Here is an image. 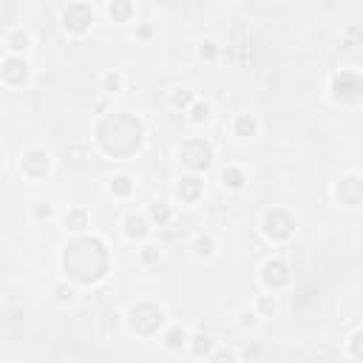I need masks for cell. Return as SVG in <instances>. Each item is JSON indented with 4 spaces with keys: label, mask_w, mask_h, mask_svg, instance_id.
I'll return each mask as SVG.
<instances>
[{
    "label": "cell",
    "mask_w": 363,
    "mask_h": 363,
    "mask_svg": "<svg viewBox=\"0 0 363 363\" xmlns=\"http://www.w3.org/2000/svg\"><path fill=\"white\" fill-rule=\"evenodd\" d=\"M329 99L340 108H357L363 99V79H360V68L349 65V68H337L329 77Z\"/></svg>",
    "instance_id": "1"
},
{
    "label": "cell",
    "mask_w": 363,
    "mask_h": 363,
    "mask_svg": "<svg viewBox=\"0 0 363 363\" xmlns=\"http://www.w3.org/2000/svg\"><path fill=\"white\" fill-rule=\"evenodd\" d=\"M179 164L187 167V173L193 176H204L210 167H213V159H216V147L204 139V136H190L179 145Z\"/></svg>",
    "instance_id": "2"
},
{
    "label": "cell",
    "mask_w": 363,
    "mask_h": 363,
    "mask_svg": "<svg viewBox=\"0 0 363 363\" xmlns=\"http://www.w3.org/2000/svg\"><path fill=\"white\" fill-rule=\"evenodd\" d=\"M295 230H298V224H295V216L289 210H284V207L264 210V216H261V233H264L267 241L286 244L295 235Z\"/></svg>",
    "instance_id": "3"
},
{
    "label": "cell",
    "mask_w": 363,
    "mask_h": 363,
    "mask_svg": "<svg viewBox=\"0 0 363 363\" xmlns=\"http://www.w3.org/2000/svg\"><path fill=\"white\" fill-rule=\"evenodd\" d=\"M94 20H96V9L91 3H65L60 9V26L71 37L88 34L94 28Z\"/></svg>",
    "instance_id": "4"
},
{
    "label": "cell",
    "mask_w": 363,
    "mask_h": 363,
    "mask_svg": "<svg viewBox=\"0 0 363 363\" xmlns=\"http://www.w3.org/2000/svg\"><path fill=\"white\" fill-rule=\"evenodd\" d=\"M258 281H261L264 289L272 292V295H278L281 289H286V286L292 284V272H289L286 258H284V255H269V258L261 264V269H258Z\"/></svg>",
    "instance_id": "5"
},
{
    "label": "cell",
    "mask_w": 363,
    "mask_h": 363,
    "mask_svg": "<svg viewBox=\"0 0 363 363\" xmlns=\"http://www.w3.org/2000/svg\"><path fill=\"white\" fill-rule=\"evenodd\" d=\"M31 79V62L28 57H11L6 54L0 62V82L6 88H23Z\"/></svg>",
    "instance_id": "6"
},
{
    "label": "cell",
    "mask_w": 363,
    "mask_h": 363,
    "mask_svg": "<svg viewBox=\"0 0 363 363\" xmlns=\"http://www.w3.org/2000/svg\"><path fill=\"white\" fill-rule=\"evenodd\" d=\"M332 193H335V201H337L340 207L357 210V207H360V199H363V193H360V173H357V170L343 173V176L335 182Z\"/></svg>",
    "instance_id": "7"
},
{
    "label": "cell",
    "mask_w": 363,
    "mask_h": 363,
    "mask_svg": "<svg viewBox=\"0 0 363 363\" xmlns=\"http://www.w3.org/2000/svg\"><path fill=\"white\" fill-rule=\"evenodd\" d=\"M48 170H51V153L45 147L31 145L20 153V173L26 179H43Z\"/></svg>",
    "instance_id": "8"
},
{
    "label": "cell",
    "mask_w": 363,
    "mask_h": 363,
    "mask_svg": "<svg viewBox=\"0 0 363 363\" xmlns=\"http://www.w3.org/2000/svg\"><path fill=\"white\" fill-rule=\"evenodd\" d=\"M119 227H122V238H125V241H133V244H145V241H150V235H153V227H150V221L145 218L142 210H128V213L122 216Z\"/></svg>",
    "instance_id": "9"
},
{
    "label": "cell",
    "mask_w": 363,
    "mask_h": 363,
    "mask_svg": "<svg viewBox=\"0 0 363 363\" xmlns=\"http://www.w3.org/2000/svg\"><path fill=\"white\" fill-rule=\"evenodd\" d=\"M204 193V179L201 176H193V173H184L176 179V201L182 204H196Z\"/></svg>",
    "instance_id": "10"
},
{
    "label": "cell",
    "mask_w": 363,
    "mask_h": 363,
    "mask_svg": "<svg viewBox=\"0 0 363 363\" xmlns=\"http://www.w3.org/2000/svg\"><path fill=\"white\" fill-rule=\"evenodd\" d=\"M3 43H6L11 57H28V51H31V31L26 26H11L3 34Z\"/></svg>",
    "instance_id": "11"
},
{
    "label": "cell",
    "mask_w": 363,
    "mask_h": 363,
    "mask_svg": "<svg viewBox=\"0 0 363 363\" xmlns=\"http://www.w3.org/2000/svg\"><path fill=\"white\" fill-rule=\"evenodd\" d=\"M187 340H190V329L182 326V323H164L162 332H159V343H162L167 352H182V349H187Z\"/></svg>",
    "instance_id": "12"
},
{
    "label": "cell",
    "mask_w": 363,
    "mask_h": 363,
    "mask_svg": "<svg viewBox=\"0 0 363 363\" xmlns=\"http://www.w3.org/2000/svg\"><path fill=\"white\" fill-rule=\"evenodd\" d=\"M218 182H221L224 190H230V193H241V190L247 187L250 176H247V170H244L241 164L230 162V164H224V167L218 170Z\"/></svg>",
    "instance_id": "13"
},
{
    "label": "cell",
    "mask_w": 363,
    "mask_h": 363,
    "mask_svg": "<svg viewBox=\"0 0 363 363\" xmlns=\"http://www.w3.org/2000/svg\"><path fill=\"white\" fill-rule=\"evenodd\" d=\"M233 136L235 139H255L258 133H261V122H258V116L255 113H250V111H238L235 116H233Z\"/></svg>",
    "instance_id": "14"
},
{
    "label": "cell",
    "mask_w": 363,
    "mask_h": 363,
    "mask_svg": "<svg viewBox=\"0 0 363 363\" xmlns=\"http://www.w3.org/2000/svg\"><path fill=\"white\" fill-rule=\"evenodd\" d=\"M142 213L150 221V227L156 230V227H167L176 218V204H170V201H150L147 210H142Z\"/></svg>",
    "instance_id": "15"
},
{
    "label": "cell",
    "mask_w": 363,
    "mask_h": 363,
    "mask_svg": "<svg viewBox=\"0 0 363 363\" xmlns=\"http://www.w3.org/2000/svg\"><path fill=\"white\" fill-rule=\"evenodd\" d=\"M184 116H187V122L193 128H207L213 122V102L204 99V96H196V102L184 111Z\"/></svg>",
    "instance_id": "16"
},
{
    "label": "cell",
    "mask_w": 363,
    "mask_h": 363,
    "mask_svg": "<svg viewBox=\"0 0 363 363\" xmlns=\"http://www.w3.org/2000/svg\"><path fill=\"white\" fill-rule=\"evenodd\" d=\"M190 250H193V258H196L199 264H204V261H213V258H216V252H218V241H216L213 233H199V235L193 238Z\"/></svg>",
    "instance_id": "17"
},
{
    "label": "cell",
    "mask_w": 363,
    "mask_h": 363,
    "mask_svg": "<svg viewBox=\"0 0 363 363\" xmlns=\"http://www.w3.org/2000/svg\"><path fill=\"white\" fill-rule=\"evenodd\" d=\"M62 227H65V233L82 235V233H85V230L91 227L88 210H85V207H68V213L62 216Z\"/></svg>",
    "instance_id": "18"
},
{
    "label": "cell",
    "mask_w": 363,
    "mask_h": 363,
    "mask_svg": "<svg viewBox=\"0 0 363 363\" xmlns=\"http://www.w3.org/2000/svg\"><path fill=\"white\" fill-rule=\"evenodd\" d=\"M216 337L210 332H190V340H187V352L193 357H207L213 349H216Z\"/></svg>",
    "instance_id": "19"
},
{
    "label": "cell",
    "mask_w": 363,
    "mask_h": 363,
    "mask_svg": "<svg viewBox=\"0 0 363 363\" xmlns=\"http://www.w3.org/2000/svg\"><path fill=\"white\" fill-rule=\"evenodd\" d=\"M196 96H199V94H196L193 88H187V85H176V88L167 91V105H170L173 111H182V113H184V111L196 102Z\"/></svg>",
    "instance_id": "20"
},
{
    "label": "cell",
    "mask_w": 363,
    "mask_h": 363,
    "mask_svg": "<svg viewBox=\"0 0 363 363\" xmlns=\"http://www.w3.org/2000/svg\"><path fill=\"white\" fill-rule=\"evenodd\" d=\"M133 187H136L133 176H128V173H113L108 179V196H113V199H130Z\"/></svg>",
    "instance_id": "21"
},
{
    "label": "cell",
    "mask_w": 363,
    "mask_h": 363,
    "mask_svg": "<svg viewBox=\"0 0 363 363\" xmlns=\"http://www.w3.org/2000/svg\"><path fill=\"white\" fill-rule=\"evenodd\" d=\"M51 295H54V303H57V306H74V303H77L79 289H77V284H74V281L62 278L60 284H54Z\"/></svg>",
    "instance_id": "22"
},
{
    "label": "cell",
    "mask_w": 363,
    "mask_h": 363,
    "mask_svg": "<svg viewBox=\"0 0 363 363\" xmlns=\"http://www.w3.org/2000/svg\"><path fill=\"white\" fill-rule=\"evenodd\" d=\"M105 11H108V17L113 20V23H119V26H128V23H133V17H136V6L133 3H108L105 6Z\"/></svg>",
    "instance_id": "23"
},
{
    "label": "cell",
    "mask_w": 363,
    "mask_h": 363,
    "mask_svg": "<svg viewBox=\"0 0 363 363\" xmlns=\"http://www.w3.org/2000/svg\"><path fill=\"white\" fill-rule=\"evenodd\" d=\"M252 309H255V315H258L261 320L275 318V315H278V295H272V292L258 295V298H255V303H252Z\"/></svg>",
    "instance_id": "24"
},
{
    "label": "cell",
    "mask_w": 363,
    "mask_h": 363,
    "mask_svg": "<svg viewBox=\"0 0 363 363\" xmlns=\"http://www.w3.org/2000/svg\"><path fill=\"white\" fill-rule=\"evenodd\" d=\"M261 318L255 315V309L252 306H244V309H238V315H235V326L244 332V335H250V332H258L261 329Z\"/></svg>",
    "instance_id": "25"
},
{
    "label": "cell",
    "mask_w": 363,
    "mask_h": 363,
    "mask_svg": "<svg viewBox=\"0 0 363 363\" xmlns=\"http://www.w3.org/2000/svg\"><path fill=\"white\" fill-rule=\"evenodd\" d=\"M122 88H125V74H122V71H105V74L99 77V91H102V94L113 96V94H119Z\"/></svg>",
    "instance_id": "26"
},
{
    "label": "cell",
    "mask_w": 363,
    "mask_h": 363,
    "mask_svg": "<svg viewBox=\"0 0 363 363\" xmlns=\"http://www.w3.org/2000/svg\"><path fill=\"white\" fill-rule=\"evenodd\" d=\"M139 264H142V267H156V264H162V247L153 244V241L139 244Z\"/></svg>",
    "instance_id": "27"
},
{
    "label": "cell",
    "mask_w": 363,
    "mask_h": 363,
    "mask_svg": "<svg viewBox=\"0 0 363 363\" xmlns=\"http://www.w3.org/2000/svg\"><path fill=\"white\" fill-rule=\"evenodd\" d=\"M360 337H363V329H360V326H354V329H352V335L346 337L343 352L349 354V360H352V363H360V360H363V352H360Z\"/></svg>",
    "instance_id": "28"
},
{
    "label": "cell",
    "mask_w": 363,
    "mask_h": 363,
    "mask_svg": "<svg viewBox=\"0 0 363 363\" xmlns=\"http://www.w3.org/2000/svg\"><path fill=\"white\" fill-rule=\"evenodd\" d=\"M196 54H199L201 60L213 62V60H218V57H221V43H218V40H213V37H204V40L199 43Z\"/></svg>",
    "instance_id": "29"
},
{
    "label": "cell",
    "mask_w": 363,
    "mask_h": 363,
    "mask_svg": "<svg viewBox=\"0 0 363 363\" xmlns=\"http://www.w3.org/2000/svg\"><path fill=\"white\" fill-rule=\"evenodd\" d=\"M207 363H238V354H235V349L216 346V349L207 354Z\"/></svg>",
    "instance_id": "30"
},
{
    "label": "cell",
    "mask_w": 363,
    "mask_h": 363,
    "mask_svg": "<svg viewBox=\"0 0 363 363\" xmlns=\"http://www.w3.org/2000/svg\"><path fill=\"white\" fill-rule=\"evenodd\" d=\"M34 216H40V218L45 216V218H48V216H51V207H48V204H45V207H34Z\"/></svg>",
    "instance_id": "31"
},
{
    "label": "cell",
    "mask_w": 363,
    "mask_h": 363,
    "mask_svg": "<svg viewBox=\"0 0 363 363\" xmlns=\"http://www.w3.org/2000/svg\"><path fill=\"white\" fill-rule=\"evenodd\" d=\"M0 167H3V150H0Z\"/></svg>",
    "instance_id": "32"
},
{
    "label": "cell",
    "mask_w": 363,
    "mask_h": 363,
    "mask_svg": "<svg viewBox=\"0 0 363 363\" xmlns=\"http://www.w3.org/2000/svg\"><path fill=\"white\" fill-rule=\"evenodd\" d=\"M0 306H3V303H0Z\"/></svg>",
    "instance_id": "33"
}]
</instances>
